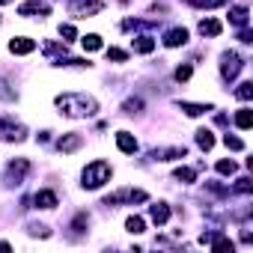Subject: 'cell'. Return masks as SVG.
Instances as JSON below:
<instances>
[{
    "label": "cell",
    "instance_id": "6da1fadb",
    "mask_svg": "<svg viewBox=\"0 0 253 253\" xmlns=\"http://www.w3.org/2000/svg\"><path fill=\"white\" fill-rule=\"evenodd\" d=\"M57 107L69 119H86V116L98 113V101L86 92H63V95H57Z\"/></svg>",
    "mask_w": 253,
    "mask_h": 253
},
{
    "label": "cell",
    "instance_id": "7a4b0ae2",
    "mask_svg": "<svg viewBox=\"0 0 253 253\" xmlns=\"http://www.w3.org/2000/svg\"><path fill=\"white\" fill-rule=\"evenodd\" d=\"M110 176H113V167L107 164V161H92V164H86L84 167V173H81V185L86 188V191H95V188H101L104 182H110Z\"/></svg>",
    "mask_w": 253,
    "mask_h": 253
},
{
    "label": "cell",
    "instance_id": "3957f363",
    "mask_svg": "<svg viewBox=\"0 0 253 253\" xmlns=\"http://www.w3.org/2000/svg\"><path fill=\"white\" fill-rule=\"evenodd\" d=\"M27 137V128L21 122H15V116H0V140H6V143H21Z\"/></svg>",
    "mask_w": 253,
    "mask_h": 253
},
{
    "label": "cell",
    "instance_id": "277c9868",
    "mask_svg": "<svg viewBox=\"0 0 253 253\" xmlns=\"http://www.w3.org/2000/svg\"><path fill=\"white\" fill-rule=\"evenodd\" d=\"M244 69V60H241V54H235V51H226V54H220V78L226 81V84H232L235 78H238V72Z\"/></svg>",
    "mask_w": 253,
    "mask_h": 253
},
{
    "label": "cell",
    "instance_id": "5b68a950",
    "mask_svg": "<svg viewBox=\"0 0 253 253\" xmlns=\"http://www.w3.org/2000/svg\"><path fill=\"white\" fill-rule=\"evenodd\" d=\"M149 200V194L146 191H140V188H122V191H116V194H110V197H104V206H119V203H146Z\"/></svg>",
    "mask_w": 253,
    "mask_h": 253
},
{
    "label": "cell",
    "instance_id": "8992f818",
    "mask_svg": "<svg viewBox=\"0 0 253 253\" xmlns=\"http://www.w3.org/2000/svg\"><path fill=\"white\" fill-rule=\"evenodd\" d=\"M27 173H30V161H27V158H15V161H9L3 182H6L9 188H18V185H24V176H27Z\"/></svg>",
    "mask_w": 253,
    "mask_h": 253
},
{
    "label": "cell",
    "instance_id": "52a82bcc",
    "mask_svg": "<svg viewBox=\"0 0 253 253\" xmlns=\"http://www.w3.org/2000/svg\"><path fill=\"white\" fill-rule=\"evenodd\" d=\"M101 0H72V15L75 18H92L101 12Z\"/></svg>",
    "mask_w": 253,
    "mask_h": 253
},
{
    "label": "cell",
    "instance_id": "ba28073f",
    "mask_svg": "<svg viewBox=\"0 0 253 253\" xmlns=\"http://www.w3.org/2000/svg\"><path fill=\"white\" fill-rule=\"evenodd\" d=\"M18 15H24V18H45V15H51V6L42 3V0H27V3L18 6Z\"/></svg>",
    "mask_w": 253,
    "mask_h": 253
},
{
    "label": "cell",
    "instance_id": "9c48e42d",
    "mask_svg": "<svg viewBox=\"0 0 253 253\" xmlns=\"http://www.w3.org/2000/svg\"><path fill=\"white\" fill-rule=\"evenodd\" d=\"M84 146V134H78V131H69V134H63L60 140H57V149L63 152V155H72V152H78Z\"/></svg>",
    "mask_w": 253,
    "mask_h": 253
},
{
    "label": "cell",
    "instance_id": "30bf717a",
    "mask_svg": "<svg viewBox=\"0 0 253 253\" xmlns=\"http://www.w3.org/2000/svg\"><path fill=\"white\" fill-rule=\"evenodd\" d=\"M188 149L185 146H161V149H152V161H176V158H185Z\"/></svg>",
    "mask_w": 253,
    "mask_h": 253
},
{
    "label": "cell",
    "instance_id": "8fae6325",
    "mask_svg": "<svg viewBox=\"0 0 253 253\" xmlns=\"http://www.w3.org/2000/svg\"><path fill=\"white\" fill-rule=\"evenodd\" d=\"M33 206H36V209H57L60 200H57L54 191H36V194H33Z\"/></svg>",
    "mask_w": 253,
    "mask_h": 253
},
{
    "label": "cell",
    "instance_id": "7c38bea8",
    "mask_svg": "<svg viewBox=\"0 0 253 253\" xmlns=\"http://www.w3.org/2000/svg\"><path fill=\"white\" fill-rule=\"evenodd\" d=\"M116 146H119V152H125V155H134V152H137V140H134V134H128V131H116Z\"/></svg>",
    "mask_w": 253,
    "mask_h": 253
},
{
    "label": "cell",
    "instance_id": "4fadbf2b",
    "mask_svg": "<svg viewBox=\"0 0 253 253\" xmlns=\"http://www.w3.org/2000/svg\"><path fill=\"white\" fill-rule=\"evenodd\" d=\"M197 30H200V36H209V39H214V36H220L223 24H220L217 18H203V21L197 24Z\"/></svg>",
    "mask_w": 253,
    "mask_h": 253
},
{
    "label": "cell",
    "instance_id": "5bb4252c",
    "mask_svg": "<svg viewBox=\"0 0 253 253\" xmlns=\"http://www.w3.org/2000/svg\"><path fill=\"white\" fill-rule=\"evenodd\" d=\"M185 42H188V30H185V27H173V30L164 33V45H167V48H179V45H185Z\"/></svg>",
    "mask_w": 253,
    "mask_h": 253
},
{
    "label": "cell",
    "instance_id": "9a60e30c",
    "mask_svg": "<svg viewBox=\"0 0 253 253\" xmlns=\"http://www.w3.org/2000/svg\"><path fill=\"white\" fill-rule=\"evenodd\" d=\"M149 217H152V223L164 226V223L170 220V206H167V203H152V206H149Z\"/></svg>",
    "mask_w": 253,
    "mask_h": 253
},
{
    "label": "cell",
    "instance_id": "2e32d148",
    "mask_svg": "<svg viewBox=\"0 0 253 253\" xmlns=\"http://www.w3.org/2000/svg\"><path fill=\"white\" fill-rule=\"evenodd\" d=\"M9 51H12V54H33V51H36V42L27 39V36H15V39L9 42Z\"/></svg>",
    "mask_w": 253,
    "mask_h": 253
},
{
    "label": "cell",
    "instance_id": "e0dca14e",
    "mask_svg": "<svg viewBox=\"0 0 253 253\" xmlns=\"http://www.w3.org/2000/svg\"><path fill=\"white\" fill-rule=\"evenodd\" d=\"M176 104H179V110L185 116H203V113L214 110V104H194V101H176Z\"/></svg>",
    "mask_w": 253,
    "mask_h": 253
},
{
    "label": "cell",
    "instance_id": "ac0fdd59",
    "mask_svg": "<svg viewBox=\"0 0 253 253\" xmlns=\"http://www.w3.org/2000/svg\"><path fill=\"white\" fill-rule=\"evenodd\" d=\"M247 15H250L247 6H232V9H229V21H232L235 27H247Z\"/></svg>",
    "mask_w": 253,
    "mask_h": 253
},
{
    "label": "cell",
    "instance_id": "d6986e66",
    "mask_svg": "<svg viewBox=\"0 0 253 253\" xmlns=\"http://www.w3.org/2000/svg\"><path fill=\"white\" fill-rule=\"evenodd\" d=\"M235 125H238L241 131H247L250 125H253V110H250V107H241V110L235 113Z\"/></svg>",
    "mask_w": 253,
    "mask_h": 253
},
{
    "label": "cell",
    "instance_id": "ffe728a7",
    "mask_svg": "<svg viewBox=\"0 0 253 253\" xmlns=\"http://www.w3.org/2000/svg\"><path fill=\"white\" fill-rule=\"evenodd\" d=\"M125 229H128L131 235H140V232H146V220L140 214H131L128 220H125Z\"/></svg>",
    "mask_w": 253,
    "mask_h": 253
},
{
    "label": "cell",
    "instance_id": "44dd1931",
    "mask_svg": "<svg viewBox=\"0 0 253 253\" xmlns=\"http://www.w3.org/2000/svg\"><path fill=\"white\" fill-rule=\"evenodd\" d=\"M131 48H134L137 54H149V51L155 48V39H152V36H137V39L131 42Z\"/></svg>",
    "mask_w": 253,
    "mask_h": 253
},
{
    "label": "cell",
    "instance_id": "7402d4cb",
    "mask_svg": "<svg viewBox=\"0 0 253 253\" xmlns=\"http://www.w3.org/2000/svg\"><path fill=\"white\" fill-rule=\"evenodd\" d=\"M197 143H200V149H206V152H209V149L214 146V131L200 128V131H197Z\"/></svg>",
    "mask_w": 253,
    "mask_h": 253
},
{
    "label": "cell",
    "instance_id": "603a6c76",
    "mask_svg": "<svg viewBox=\"0 0 253 253\" xmlns=\"http://www.w3.org/2000/svg\"><path fill=\"white\" fill-rule=\"evenodd\" d=\"M173 179L182 182V185H191V182L197 179V170H194V167H179V170L173 173Z\"/></svg>",
    "mask_w": 253,
    "mask_h": 253
},
{
    "label": "cell",
    "instance_id": "cb8c5ba5",
    "mask_svg": "<svg viewBox=\"0 0 253 253\" xmlns=\"http://www.w3.org/2000/svg\"><path fill=\"white\" fill-rule=\"evenodd\" d=\"M15 98H18L15 86H9V81H6V78H0V101H15Z\"/></svg>",
    "mask_w": 253,
    "mask_h": 253
},
{
    "label": "cell",
    "instance_id": "d4e9b609",
    "mask_svg": "<svg viewBox=\"0 0 253 253\" xmlns=\"http://www.w3.org/2000/svg\"><path fill=\"white\" fill-rule=\"evenodd\" d=\"M86 226H89V214H86V211H78L75 220H72V229L81 235V232H86Z\"/></svg>",
    "mask_w": 253,
    "mask_h": 253
},
{
    "label": "cell",
    "instance_id": "484cf974",
    "mask_svg": "<svg viewBox=\"0 0 253 253\" xmlns=\"http://www.w3.org/2000/svg\"><path fill=\"white\" fill-rule=\"evenodd\" d=\"M81 45H84V51H98L101 48V36L98 33H89V36L81 39Z\"/></svg>",
    "mask_w": 253,
    "mask_h": 253
},
{
    "label": "cell",
    "instance_id": "4316f807",
    "mask_svg": "<svg viewBox=\"0 0 253 253\" xmlns=\"http://www.w3.org/2000/svg\"><path fill=\"white\" fill-rule=\"evenodd\" d=\"M235 98H241V101H250V98H253V84H250V81L238 84V89H235Z\"/></svg>",
    "mask_w": 253,
    "mask_h": 253
},
{
    "label": "cell",
    "instance_id": "83f0119b",
    "mask_svg": "<svg viewBox=\"0 0 253 253\" xmlns=\"http://www.w3.org/2000/svg\"><path fill=\"white\" fill-rule=\"evenodd\" d=\"M122 110L128 113V116H134V113H140V110H143V101H140V98H128V101L122 104Z\"/></svg>",
    "mask_w": 253,
    "mask_h": 253
},
{
    "label": "cell",
    "instance_id": "f1b7e54d",
    "mask_svg": "<svg viewBox=\"0 0 253 253\" xmlns=\"http://www.w3.org/2000/svg\"><path fill=\"white\" fill-rule=\"evenodd\" d=\"M223 146H226V149H232V152H241V149H244V140H238V137L226 134V137H223Z\"/></svg>",
    "mask_w": 253,
    "mask_h": 253
},
{
    "label": "cell",
    "instance_id": "f546056e",
    "mask_svg": "<svg viewBox=\"0 0 253 253\" xmlns=\"http://www.w3.org/2000/svg\"><path fill=\"white\" fill-rule=\"evenodd\" d=\"M235 170H238L235 161H217V173H220V176H232Z\"/></svg>",
    "mask_w": 253,
    "mask_h": 253
},
{
    "label": "cell",
    "instance_id": "4dcf8cb0",
    "mask_svg": "<svg viewBox=\"0 0 253 253\" xmlns=\"http://www.w3.org/2000/svg\"><path fill=\"white\" fill-rule=\"evenodd\" d=\"M27 229H30V235H39V238H48V235H51V229H48L45 223H30Z\"/></svg>",
    "mask_w": 253,
    "mask_h": 253
},
{
    "label": "cell",
    "instance_id": "1f68e13d",
    "mask_svg": "<svg viewBox=\"0 0 253 253\" xmlns=\"http://www.w3.org/2000/svg\"><path fill=\"white\" fill-rule=\"evenodd\" d=\"M107 60H116V63H125V60H128V54H125L122 48H107Z\"/></svg>",
    "mask_w": 253,
    "mask_h": 253
},
{
    "label": "cell",
    "instance_id": "d6a6232c",
    "mask_svg": "<svg viewBox=\"0 0 253 253\" xmlns=\"http://www.w3.org/2000/svg\"><path fill=\"white\" fill-rule=\"evenodd\" d=\"M191 72H194V69H191V66H179V69H176V75H173V78H176V81H179V84H185V81H191Z\"/></svg>",
    "mask_w": 253,
    "mask_h": 253
},
{
    "label": "cell",
    "instance_id": "836d02e7",
    "mask_svg": "<svg viewBox=\"0 0 253 253\" xmlns=\"http://www.w3.org/2000/svg\"><path fill=\"white\" fill-rule=\"evenodd\" d=\"M253 191V185H250V179L244 176V179H238V185H235V194H250Z\"/></svg>",
    "mask_w": 253,
    "mask_h": 253
},
{
    "label": "cell",
    "instance_id": "e575fe53",
    "mask_svg": "<svg viewBox=\"0 0 253 253\" xmlns=\"http://www.w3.org/2000/svg\"><path fill=\"white\" fill-rule=\"evenodd\" d=\"M60 36H66L63 42H72V39H75L78 33H75V27H72V24H63V27H60Z\"/></svg>",
    "mask_w": 253,
    "mask_h": 253
},
{
    "label": "cell",
    "instance_id": "d590c367",
    "mask_svg": "<svg viewBox=\"0 0 253 253\" xmlns=\"http://www.w3.org/2000/svg\"><path fill=\"white\" fill-rule=\"evenodd\" d=\"M238 39H241L244 45H250V42H253V33H250L247 27H241V33H238Z\"/></svg>",
    "mask_w": 253,
    "mask_h": 253
},
{
    "label": "cell",
    "instance_id": "8d00e7d4",
    "mask_svg": "<svg viewBox=\"0 0 253 253\" xmlns=\"http://www.w3.org/2000/svg\"><path fill=\"white\" fill-rule=\"evenodd\" d=\"M0 250H12V244L9 241H0Z\"/></svg>",
    "mask_w": 253,
    "mask_h": 253
}]
</instances>
